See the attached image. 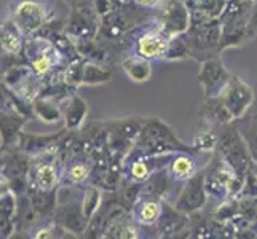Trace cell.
<instances>
[{"mask_svg": "<svg viewBox=\"0 0 257 239\" xmlns=\"http://www.w3.org/2000/svg\"><path fill=\"white\" fill-rule=\"evenodd\" d=\"M12 20L23 35L34 37L48 23V12L40 0H18L12 12Z\"/></svg>", "mask_w": 257, "mask_h": 239, "instance_id": "1", "label": "cell"}, {"mask_svg": "<svg viewBox=\"0 0 257 239\" xmlns=\"http://www.w3.org/2000/svg\"><path fill=\"white\" fill-rule=\"evenodd\" d=\"M99 31V16L96 15L93 5L74 8L69 15L64 32L74 43L83 40H96Z\"/></svg>", "mask_w": 257, "mask_h": 239, "instance_id": "2", "label": "cell"}, {"mask_svg": "<svg viewBox=\"0 0 257 239\" xmlns=\"http://www.w3.org/2000/svg\"><path fill=\"white\" fill-rule=\"evenodd\" d=\"M230 74L220 58H211L203 61L198 72V82L205 91L206 99H216L224 94L225 88L230 83Z\"/></svg>", "mask_w": 257, "mask_h": 239, "instance_id": "3", "label": "cell"}, {"mask_svg": "<svg viewBox=\"0 0 257 239\" xmlns=\"http://www.w3.org/2000/svg\"><path fill=\"white\" fill-rule=\"evenodd\" d=\"M4 83L7 90L13 91L16 96L31 104L39 97V93H42L40 78L35 75L31 66H15L7 70Z\"/></svg>", "mask_w": 257, "mask_h": 239, "instance_id": "4", "label": "cell"}, {"mask_svg": "<svg viewBox=\"0 0 257 239\" xmlns=\"http://www.w3.org/2000/svg\"><path fill=\"white\" fill-rule=\"evenodd\" d=\"M192 12L182 0H166L160 13V29L168 37H179L190 29Z\"/></svg>", "mask_w": 257, "mask_h": 239, "instance_id": "5", "label": "cell"}, {"mask_svg": "<svg viewBox=\"0 0 257 239\" xmlns=\"http://www.w3.org/2000/svg\"><path fill=\"white\" fill-rule=\"evenodd\" d=\"M220 99H222L224 105L233 117V120H236L241 118L249 110V107L254 102V91L240 75L233 74L224 94L220 96Z\"/></svg>", "mask_w": 257, "mask_h": 239, "instance_id": "6", "label": "cell"}, {"mask_svg": "<svg viewBox=\"0 0 257 239\" xmlns=\"http://www.w3.org/2000/svg\"><path fill=\"white\" fill-rule=\"evenodd\" d=\"M220 155L225 163L233 167L240 177H246L247 161H246V144L235 128H227L219 139Z\"/></svg>", "mask_w": 257, "mask_h": 239, "instance_id": "7", "label": "cell"}, {"mask_svg": "<svg viewBox=\"0 0 257 239\" xmlns=\"http://www.w3.org/2000/svg\"><path fill=\"white\" fill-rule=\"evenodd\" d=\"M206 198L208 193L205 188V174L200 172L184 183V188L176 201V210L179 214H192L205 206Z\"/></svg>", "mask_w": 257, "mask_h": 239, "instance_id": "8", "label": "cell"}, {"mask_svg": "<svg viewBox=\"0 0 257 239\" xmlns=\"http://www.w3.org/2000/svg\"><path fill=\"white\" fill-rule=\"evenodd\" d=\"M133 26H135V20H131L125 10H113L109 15L99 18L97 37L105 42H118L128 37V34L133 31Z\"/></svg>", "mask_w": 257, "mask_h": 239, "instance_id": "9", "label": "cell"}, {"mask_svg": "<svg viewBox=\"0 0 257 239\" xmlns=\"http://www.w3.org/2000/svg\"><path fill=\"white\" fill-rule=\"evenodd\" d=\"M171 37L160 29V26L154 29L144 31L141 35H138L135 40V55L144 59H155V58H163L165 51L170 45Z\"/></svg>", "mask_w": 257, "mask_h": 239, "instance_id": "10", "label": "cell"}, {"mask_svg": "<svg viewBox=\"0 0 257 239\" xmlns=\"http://www.w3.org/2000/svg\"><path fill=\"white\" fill-rule=\"evenodd\" d=\"M63 179L55 161H42L35 166L32 174V188L40 191H51Z\"/></svg>", "mask_w": 257, "mask_h": 239, "instance_id": "11", "label": "cell"}, {"mask_svg": "<svg viewBox=\"0 0 257 239\" xmlns=\"http://www.w3.org/2000/svg\"><path fill=\"white\" fill-rule=\"evenodd\" d=\"M200 174V167L197 159H193L189 153H179L171 158V163L168 166V175L170 179L185 183Z\"/></svg>", "mask_w": 257, "mask_h": 239, "instance_id": "12", "label": "cell"}, {"mask_svg": "<svg viewBox=\"0 0 257 239\" xmlns=\"http://www.w3.org/2000/svg\"><path fill=\"white\" fill-rule=\"evenodd\" d=\"M86 115H88L86 101L78 94L70 96L63 109V120L66 123V128L70 131L80 129L86 120Z\"/></svg>", "mask_w": 257, "mask_h": 239, "instance_id": "13", "label": "cell"}, {"mask_svg": "<svg viewBox=\"0 0 257 239\" xmlns=\"http://www.w3.org/2000/svg\"><path fill=\"white\" fill-rule=\"evenodd\" d=\"M201 121H206L208 125H212L214 128L228 126L233 121V117L230 115L227 107L224 105L220 97L216 99H206V102L201 107Z\"/></svg>", "mask_w": 257, "mask_h": 239, "instance_id": "14", "label": "cell"}, {"mask_svg": "<svg viewBox=\"0 0 257 239\" xmlns=\"http://www.w3.org/2000/svg\"><path fill=\"white\" fill-rule=\"evenodd\" d=\"M163 215V207L158 198L144 199L136 202L135 207V222L141 226H154Z\"/></svg>", "mask_w": 257, "mask_h": 239, "instance_id": "15", "label": "cell"}, {"mask_svg": "<svg viewBox=\"0 0 257 239\" xmlns=\"http://www.w3.org/2000/svg\"><path fill=\"white\" fill-rule=\"evenodd\" d=\"M0 34H2L0 42H2V50L5 55H20L24 50V35L12 18L2 23Z\"/></svg>", "mask_w": 257, "mask_h": 239, "instance_id": "16", "label": "cell"}, {"mask_svg": "<svg viewBox=\"0 0 257 239\" xmlns=\"http://www.w3.org/2000/svg\"><path fill=\"white\" fill-rule=\"evenodd\" d=\"M59 226L67 229L74 234H80L88 226V222L82 214V206H77L75 202H69L59 210Z\"/></svg>", "mask_w": 257, "mask_h": 239, "instance_id": "17", "label": "cell"}, {"mask_svg": "<svg viewBox=\"0 0 257 239\" xmlns=\"http://www.w3.org/2000/svg\"><path fill=\"white\" fill-rule=\"evenodd\" d=\"M121 67L130 80L135 83H146L152 77V64L149 59L139 58L136 55L128 56L121 61Z\"/></svg>", "mask_w": 257, "mask_h": 239, "instance_id": "18", "label": "cell"}, {"mask_svg": "<svg viewBox=\"0 0 257 239\" xmlns=\"http://www.w3.org/2000/svg\"><path fill=\"white\" fill-rule=\"evenodd\" d=\"M32 112L40 121L53 125L63 120V109L59 107L55 99H50L45 96H39L37 99L32 102Z\"/></svg>", "mask_w": 257, "mask_h": 239, "instance_id": "19", "label": "cell"}, {"mask_svg": "<svg viewBox=\"0 0 257 239\" xmlns=\"http://www.w3.org/2000/svg\"><path fill=\"white\" fill-rule=\"evenodd\" d=\"M110 70L102 67L101 64L90 63V61H80V85L96 86L104 85L110 80Z\"/></svg>", "mask_w": 257, "mask_h": 239, "instance_id": "20", "label": "cell"}, {"mask_svg": "<svg viewBox=\"0 0 257 239\" xmlns=\"http://www.w3.org/2000/svg\"><path fill=\"white\" fill-rule=\"evenodd\" d=\"M102 204V190L96 185H88L82 196V214L88 223L94 218V215L99 212Z\"/></svg>", "mask_w": 257, "mask_h": 239, "instance_id": "21", "label": "cell"}, {"mask_svg": "<svg viewBox=\"0 0 257 239\" xmlns=\"http://www.w3.org/2000/svg\"><path fill=\"white\" fill-rule=\"evenodd\" d=\"M78 55L82 59L90 61V63L96 64H102L105 63V59L109 58V53L102 45H99L96 40H83V42H77L75 43Z\"/></svg>", "mask_w": 257, "mask_h": 239, "instance_id": "22", "label": "cell"}, {"mask_svg": "<svg viewBox=\"0 0 257 239\" xmlns=\"http://www.w3.org/2000/svg\"><path fill=\"white\" fill-rule=\"evenodd\" d=\"M216 128L212 125H208L206 121H201V125L195 134V148L198 152H212L219 144V137L216 134Z\"/></svg>", "mask_w": 257, "mask_h": 239, "instance_id": "23", "label": "cell"}, {"mask_svg": "<svg viewBox=\"0 0 257 239\" xmlns=\"http://www.w3.org/2000/svg\"><path fill=\"white\" fill-rule=\"evenodd\" d=\"M93 166L86 161H72L63 174V179L70 185H83L91 177Z\"/></svg>", "mask_w": 257, "mask_h": 239, "instance_id": "24", "label": "cell"}, {"mask_svg": "<svg viewBox=\"0 0 257 239\" xmlns=\"http://www.w3.org/2000/svg\"><path fill=\"white\" fill-rule=\"evenodd\" d=\"M165 61H182V59H190V50L185 43L182 35L179 37H174L170 40V45H168L163 58Z\"/></svg>", "mask_w": 257, "mask_h": 239, "instance_id": "25", "label": "cell"}, {"mask_svg": "<svg viewBox=\"0 0 257 239\" xmlns=\"http://www.w3.org/2000/svg\"><path fill=\"white\" fill-rule=\"evenodd\" d=\"M63 229L59 225H45L32 234V239H61Z\"/></svg>", "mask_w": 257, "mask_h": 239, "instance_id": "26", "label": "cell"}, {"mask_svg": "<svg viewBox=\"0 0 257 239\" xmlns=\"http://www.w3.org/2000/svg\"><path fill=\"white\" fill-rule=\"evenodd\" d=\"M243 194L249 198H255L257 196V177L254 174H247L244 179V185H243Z\"/></svg>", "mask_w": 257, "mask_h": 239, "instance_id": "27", "label": "cell"}, {"mask_svg": "<svg viewBox=\"0 0 257 239\" xmlns=\"http://www.w3.org/2000/svg\"><path fill=\"white\" fill-rule=\"evenodd\" d=\"M246 37H247V40L257 37V0L254 2L249 21H247V26H246Z\"/></svg>", "mask_w": 257, "mask_h": 239, "instance_id": "28", "label": "cell"}, {"mask_svg": "<svg viewBox=\"0 0 257 239\" xmlns=\"http://www.w3.org/2000/svg\"><path fill=\"white\" fill-rule=\"evenodd\" d=\"M93 7H94V12L96 15L102 18L105 15H109L110 12H113V4L112 0H93Z\"/></svg>", "mask_w": 257, "mask_h": 239, "instance_id": "29", "label": "cell"}, {"mask_svg": "<svg viewBox=\"0 0 257 239\" xmlns=\"http://www.w3.org/2000/svg\"><path fill=\"white\" fill-rule=\"evenodd\" d=\"M235 239H257V231H254V229L251 226H241V229L235 234Z\"/></svg>", "mask_w": 257, "mask_h": 239, "instance_id": "30", "label": "cell"}, {"mask_svg": "<svg viewBox=\"0 0 257 239\" xmlns=\"http://www.w3.org/2000/svg\"><path fill=\"white\" fill-rule=\"evenodd\" d=\"M121 239H141V237L133 226H125L121 229Z\"/></svg>", "mask_w": 257, "mask_h": 239, "instance_id": "31", "label": "cell"}, {"mask_svg": "<svg viewBox=\"0 0 257 239\" xmlns=\"http://www.w3.org/2000/svg\"><path fill=\"white\" fill-rule=\"evenodd\" d=\"M135 2V0H112L115 10H128V7Z\"/></svg>", "mask_w": 257, "mask_h": 239, "instance_id": "32", "label": "cell"}, {"mask_svg": "<svg viewBox=\"0 0 257 239\" xmlns=\"http://www.w3.org/2000/svg\"><path fill=\"white\" fill-rule=\"evenodd\" d=\"M8 239H32V236L28 231H15Z\"/></svg>", "mask_w": 257, "mask_h": 239, "instance_id": "33", "label": "cell"}, {"mask_svg": "<svg viewBox=\"0 0 257 239\" xmlns=\"http://www.w3.org/2000/svg\"><path fill=\"white\" fill-rule=\"evenodd\" d=\"M160 0H135V4L141 5V7H155Z\"/></svg>", "mask_w": 257, "mask_h": 239, "instance_id": "34", "label": "cell"}]
</instances>
